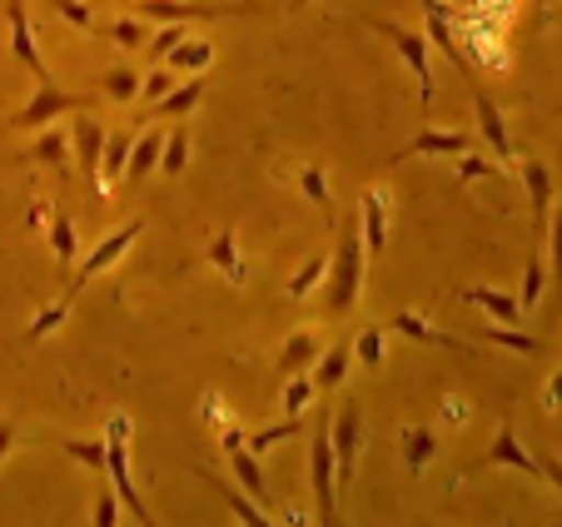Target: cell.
I'll list each match as a JSON object with an SVG mask.
<instances>
[{
	"instance_id": "obj_1",
	"label": "cell",
	"mask_w": 562,
	"mask_h": 527,
	"mask_svg": "<svg viewBox=\"0 0 562 527\" xmlns=\"http://www.w3.org/2000/svg\"><path fill=\"white\" fill-rule=\"evenodd\" d=\"M363 269H369V254H363V234H359V210L344 214L339 234H334V254L329 269H324V309L329 318H349L363 299Z\"/></svg>"
},
{
	"instance_id": "obj_2",
	"label": "cell",
	"mask_w": 562,
	"mask_h": 527,
	"mask_svg": "<svg viewBox=\"0 0 562 527\" xmlns=\"http://www.w3.org/2000/svg\"><path fill=\"white\" fill-rule=\"evenodd\" d=\"M130 433H135V423H130V413H110L105 423V478L110 487H115L120 507H125L135 523H155V513L145 507V497L135 493V483H130Z\"/></svg>"
},
{
	"instance_id": "obj_3",
	"label": "cell",
	"mask_w": 562,
	"mask_h": 527,
	"mask_svg": "<svg viewBox=\"0 0 562 527\" xmlns=\"http://www.w3.org/2000/svg\"><path fill=\"white\" fill-rule=\"evenodd\" d=\"M80 110H95V96H70L55 90V80H41L35 96L11 115V130H45L55 115H80Z\"/></svg>"
},
{
	"instance_id": "obj_4",
	"label": "cell",
	"mask_w": 562,
	"mask_h": 527,
	"mask_svg": "<svg viewBox=\"0 0 562 527\" xmlns=\"http://www.w3.org/2000/svg\"><path fill=\"white\" fill-rule=\"evenodd\" d=\"M308 483H314V507L318 523L334 527L339 523V483H334V448H329V423L314 428V444H308Z\"/></svg>"
},
{
	"instance_id": "obj_5",
	"label": "cell",
	"mask_w": 562,
	"mask_h": 527,
	"mask_svg": "<svg viewBox=\"0 0 562 527\" xmlns=\"http://www.w3.org/2000/svg\"><path fill=\"white\" fill-rule=\"evenodd\" d=\"M373 31H379L398 55H404V65L414 70V80H418V105L434 110V60H428V51H434V45L424 41V31H404V25H389V21H373Z\"/></svg>"
},
{
	"instance_id": "obj_6",
	"label": "cell",
	"mask_w": 562,
	"mask_h": 527,
	"mask_svg": "<svg viewBox=\"0 0 562 527\" xmlns=\"http://www.w3.org/2000/svg\"><path fill=\"white\" fill-rule=\"evenodd\" d=\"M483 468H513V473H528V478H538V483H552L558 487V463H538V458L522 448V438H518V428H513V418H503L498 423V433H493V448H488V458H483Z\"/></svg>"
},
{
	"instance_id": "obj_7",
	"label": "cell",
	"mask_w": 562,
	"mask_h": 527,
	"mask_svg": "<svg viewBox=\"0 0 562 527\" xmlns=\"http://www.w3.org/2000/svg\"><path fill=\"white\" fill-rule=\"evenodd\" d=\"M329 448H334V483L349 487L353 463H359V448H363V408L359 403H344L339 418L329 423Z\"/></svg>"
},
{
	"instance_id": "obj_8",
	"label": "cell",
	"mask_w": 562,
	"mask_h": 527,
	"mask_svg": "<svg viewBox=\"0 0 562 527\" xmlns=\"http://www.w3.org/2000/svg\"><path fill=\"white\" fill-rule=\"evenodd\" d=\"M255 5H210V0H135V15L139 21H155V25H190V21H224V15H245Z\"/></svg>"
},
{
	"instance_id": "obj_9",
	"label": "cell",
	"mask_w": 562,
	"mask_h": 527,
	"mask_svg": "<svg viewBox=\"0 0 562 527\" xmlns=\"http://www.w3.org/2000/svg\"><path fill=\"white\" fill-rule=\"evenodd\" d=\"M139 229H145V224H139V220H130V224H120L115 234H105V239H100L95 249H90L86 259H80V269H75V279H70V294H80V289H86L95 274H105V269H115V264L130 254V244H135V234H139Z\"/></svg>"
},
{
	"instance_id": "obj_10",
	"label": "cell",
	"mask_w": 562,
	"mask_h": 527,
	"mask_svg": "<svg viewBox=\"0 0 562 527\" xmlns=\"http://www.w3.org/2000/svg\"><path fill=\"white\" fill-rule=\"evenodd\" d=\"M100 145H105V125H100L90 110H80L75 115V165H80V175H86L90 194L95 200H105V180H100Z\"/></svg>"
},
{
	"instance_id": "obj_11",
	"label": "cell",
	"mask_w": 562,
	"mask_h": 527,
	"mask_svg": "<svg viewBox=\"0 0 562 527\" xmlns=\"http://www.w3.org/2000/svg\"><path fill=\"white\" fill-rule=\"evenodd\" d=\"M418 5H424V41L438 45V51H443L448 60H453L468 80H473V65H468L463 45H458V31H453V11H448L443 0H418Z\"/></svg>"
},
{
	"instance_id": "obj_12",
	"label": "cell",
	"mask_w": 562,
	"mask_h": 527,
	"mask_svg": "<svg viewBox=\"0 0 562 527\" xmlns=\"http://www.w3.org/2000/svg\"><path fill=\"white\" fill-rule=\"evenodd\" d=\"M5 21H11V55L35 70V85L50 80V65H45L41 45H35V31H31V15H25V0H5Z\"/></svg>"
},
{
	"instance_id": "obj_13",
	"label": "cell",
	"mask_w": 562,
	"mask_h": 527,
	"mask_svg": "<svg viewBox=\"0 0 562 527\" xmlns=\"http://www.w3.org/2000/svg\"><path fill=\"white\" fill-rule=\"evenodd\" d=\"M473 85V105H477V125H483V139H488V149H493V159L498 165H513V135H508V125H503V110H498V100L483 90L477 80H468Z\"/></svg>"
},
{
	"instance_id": "obj_14",
	"label": "cell",
	"mask_w": 562,
	"mask_h": 527,
	"mask_svg": "<svg viewBox=\"0 0 562 527\" xmlns=\"http://www.w3.org/2000/svg\"><path fill=\"white\" fill-rule=\"evenodd\" d=\"M359 234H363V254L369 259H379L389 249V204H383L379 190H369L359 200Z\"/></svg>"
},
{
	"instance_id": "obj_15",
	"label": "cell",
	"mask_w": 562,
	"mask_h": 527,
	"mask_svg": "<svg viewBox=\"0 0 562 527\" xmlns=\"http://www.w3.org/2000/svg\"><path fill=\"white\" fill-rule=\"evenodd\" d=\"M522 184H528L532 200V229H538V244L548 239V214H552V169L542 159H528L522 165Z\"/></svg>"
},
{
	"instance_id": "obj_16",
	"label": "cell",
	"mask_w": 562,
	"mask_h": 527,
	"mask_svg": "<svg viewBox=\"0 0 562 527\" xmlns=\"http://www.w3.org/2000/svg\"><path fill=\"white\" fill-rule=\"evenodd\" d=\"M159 149H165V130H139L130 139V159H125V184H145L159 169Z\"/></svg>"
},
{
	"instance_id": "obj_17",
	"label": "cell",
	"mask_w": 562,
	"mask_h": 527,
	"mask_svg": "<svg viewBox=\"0 0 562 527\" xmlns=\"http://www.w3.org/2000/svg\"><path fill=\"white\" fill-rule=\"evenodd\" d=\"M393 334H404V338H414V344H434V348H453V354H473V344L468 338H453V334H443V328H434V324H424V318L414 314V309H404V314H393Z\"/></svg>"
},
{
	"instance_id": "obj_18",
	"label": "cell",
	"mask_w": 562,
	"mask_h": 527,
	"mask_svg": "<svg viewBox=\"0 0 562 527\" xmlns=\"http://www.w3.org/2000/svg\"><path fill=\"white\" fill-rule=\"evenodd\" d=\"M458 299H463V304H473V309H483V314H488L493 324H518V318H522L518 299L503 294V289H488V284H468V289H458Z\"/></svg>"
},
{
	"instance_id": "obj_19",
	"label": "cell",
	"mask_w": 562,
	"mask_h": 527,
	"mask_svg": "<svg viewBox=\"0 0 562 527\" xmlns=\"http://www.w3.org/2000/svg\"><path fill=\"white\" fill-rule=\"evenodd\" d=\"M349 363H353V348L349 344H334V348H318L314 369H308V379H314V393H334L344 379H349Z\"/></svg>"
},
{
	"instance_id": "obj_20",
	"label": "cell",
	"mask_w": 562,
	"mask_h": 527,
	"mask_svg": "<svg viewBox=\"0 0 562 527\" xmlns=\"http://www.w3.org/2000/svg\"><path fill=\"white\" fill-rule=\"evenodd\" d=\"M318 334L314 328H299V334H289V344H284V354L274 359V379H289V373H308L314 369V359H318Z\"/></svg>"
},
{
	"instance_id": "obj_21",
	"label": "cell",
	"mask_w": 562,
	"mask_h": 527,
	"mask_svg": "<svg viewBox=\"0 0 562 527\" xmlns=\"http://www.w3.org/2000/svg\"><path fill=\"white\" fill-rule=\"evenodd\" d=\"M224 458H229L234 473H239V487H245V493L255 497V503L269 513V507H274V493H269V483H265V468H259V453H249V448L239 444V448H229Z\"/></svg>"
},
{
	"instance_id": "obj_22",
	"label": "cell",
	"mask_w": 562,
	"mask_h": 527,
	"mask_svg": "<svg viewBox=\"0 0 562 527\" xmlns=\"http://www.w3.org/2000/svg\"><path fill=\"white\" fill-rule=\"evenodd\" d=\"M204 90H210V80L194 75V80H184V85H170V96H159L149 110H155V120H180V115H190V110L200 105Z\"/></svg>"
},
{
	"instance_id": "obj_23",
	"label": "cell",
	"mask_w": 562,
	"mask_h": 527,
	"mask_svg": "<svg viewBox=\"0 0 562 527\" xmlns=\"http://www.w3.org/2000/svg\"><path fill=\"white\" fill-rule=\"evenodd\" d=\"M463 149H473V135H468V130H424V135H418L414 145L404 149V155H393V159H414V155H463Z\"/></svg>"
},
{
	"instance_id": "obj_24",
	"label": "cell",
	"mask_w": 562,
	"mask_h": 527,
	"mask_svg": "<svg viewBox=\"0 0 562 527\" xmlns=\"http://www.w3.org/2000/svg\"><path fill=\"white\" fill-rule=\"evenodd\" d=\"M25 159L60 169V180H70V130H45V135L25 149Z\"/></svg>"
},
{
	"instance_id": "obj_25",
	"label": "cell",
	"mask_w": 562,
	"mask_h": 527,
	"mask_svg": "<svg viewBox=\"0 0 562 527\" xmlns=\"http://www.w3.org/2000/svg\"><path fill=\"white\" fill-rule=\"evenodd\" d=\"M130 130H105V145H100V180H105V190H115L120 180H125V159H130Z\"/></svg>"
},
{
	"instance_id": "obj_26",
	"label": "cell",
	"mask_w": 562,
	"mask_h": 527,
	"mask_svg": "<svg viewBox=\"0 0 562 527\" xmlns=\"http://www.w3.org/2000/svg\"><path fill=\"white\" fill-rule=\"evenodd\" d=\"M165 65L170 70H194V75H204L214 65V45L204 41V35H184L180 45H175L170 55H165Z\"/></svg>"
},
{
	"instance_id": "obj_27",
	"label": "cell",
	"mask_w": 562,
	"mask_h": 527,
	"mask_svg": "<svg viewBox=\"0 0 562 527\" xmlns=\"http://www.w3.org/2000/svg\"><path fill=\"white\" fill-rule=\"evenodd\" d=\"M438 458V433L434 428H424V423H414V428H404V463H408V473H424L428 463Z\"/></svg>"
},
{
	"instance_id": "obj_28",
	"label": "cell",
	"mask_w": 562,
	"mask_h": 527,
	"mask_svg": "<svg viewBox=\"0 0 562 527\" xmlns=\"http://www.w3.org/2000/svg\"><path fill=\"white\" fill-rule=\"evenodd\" d=\"M200 478H204V483H214V487H220V493H224V503L234 507V517H239V523H249V527H269V513L255 503V497L245 493V487L220 483V478H214V473H204V468H200Z\"/></svg>"
},
{
	"instance_id": "obj_29",
	"label": "cell",
	"mask_w": 562,
	"mask_h": 527,
	"mask_svg": "<svg viewBox=\"0 0 562 527\" xmlns=\"http://www.w3.org/2000/svg\"><path fill=\"white\" fill-rule=\"evenodd\" d=\"M204 259H210L234 289L245 284V259H239V249H234V234H229V229L214 234V239H210V254H204Z\"/></svg>"
},
{
	"instance_id": "obj_30",
	"label": "cell",
	"mask_w": 562,
	"mask_h": 527,
	"mask_svg": "<svg viewBox=\"0 0 562 527\" xmlns=\"http://www.w3.org/2000/svg\"><path fill=\"white\" fill-rule=\"evenodd\" d=\"M45 224H50V249H55V259H60V269H75V244H80V234H75L70 210H60V204H55Z\"/></svg>"
},
{
	"instance_id": "obj_31",
	"label": "cell",
	"mask_w": 562,
	"mask_h": 527,
	"mask_svg": "<svg viewBox=\"0 0 562 527\" xmlns=\"http://www.w3.org/2000/svg\"><path fill=\"white\" fill-rule=\"evenodd\" d=\"M184 165H190V125H175V130H165L159 169H165V175H184Z\"/></svg>"
},
{
	"instance_id": "obj_32",
	"label": "cell",
	"mask_w": 562,
	"mask_h": 527,
	"mask_svg": "<svg viewBox=\"0 0 562 527\" xmlns=\"http://www.w3.org/2000/svg\"><path fill=\"white\" fill-rule=\"evenodd\" d=\"M294 433H304V418H284V423H265L259 433H245V448L249 453H269L274 444H284V438H294Z\"/></svg>"
},
{
	"instance_id": "obj_33",
	"label": "cell",
	"mask_w": 562,
	"mask_h": 527,
	"mask_svg": "<svg viewBox=\"0 0 562 527\" xmlns=\"http://www.w3.org/2000/svg\"><path fill=\"white\" fill-rule=\"evenodd\" d=\"M100 90H105V100H115V105H130V100L139 96V75L130 70V65H115V70L100 75Z\"/></svg>"
},
{
	"instance_id": "obj_34",
	"label": "cell",
	"mask_w": 562,
	"mask_h": 527,
	"mask_svg": "<svg viewBox=\"0 0 562 527\" xmlns=\"http://www.w3.org/2000/svg\"><path fill=\"white\" fill-rule=\"evenodd\" d=\"M383 338H389V328L383 324H369V328H359V338H353V359L363 363V369H383Z\"/></svg>"
},
{
	"instance_id": "obj_35",
	"label": "cell",
	"mask_w": 562,
	"mask_h": 527,
	"mask_svg": "<svg viewBox=\"0 0 562 527\" xmlns=\"http://www.w3.org/2000/svg\"><path fill=\"white\" fill-rule=\"evenodd\" d=\"M542 289H548V264H542V244H538V249H532V259H528V279H522V299H518V309H522V314L542 304Z\"/></svg>"
},
{
	"instance_id": "obj_36",
	"label": "cell",
	"mask_w": 562,
	"mask_h": 527,
	"mask_svg": "<svg viewBox=\"0 0 562 527\" xmlns=\"http://www.w3.org/2000/svg\"><path fill=\"white\" fill-rule=\"evenodd\" d=\"M314 379L308 373H289L284 379V418H304V408L314 403Z\"/></svg>"
},
{
	"instance_id": "obj_37",
	"label": "cell",
	"mask_w": 562,
	"mask_h": 527,
	"mask_svg": "<svg viewBox=\"0 0 562 527\" xmlns=\"http://www.w3.org/2000/svg\"><path fill=\"white\" fill-rule=\"evenodd\" d=\"M483 344H498V348H513V354H542V344L532 334H522L518 324H498V328H488V334H483Z\"/></svg>"
},
{
	"instance_id": "obj_38",
	"label": "cell",
	"mask_w": 562,
	"mask_h": 527,
	"mask_svg": "<svg viewBox=\"0 0 562 527\" xmlns=\"http://www.w3.org/2000/svg\"><path fill=\"white\" fill-rule=\"evenodd\" d=\"M70 309H75V294H65V299H60V304H50V309H45V314H41V318H35V324H31V328H25V334H21V344H35V338L55 334V328H60V324H65V318H70Z\"/></svg>"
},
{
	"instance_id": "obj_39",
	"label": "cell",
	"mask_w": 562,
	"mask_h": 527,
	"mask_svg": "<svg viewBox=\"0 0 562 527\" xmlns=\"http://www.w3.org/2000/svg\"><path fill=\"white\" fill-rule=\"evenodd\" d=\"M324 269H329V254H314V259L299 269L294 279H289V299H308L318 284H324Z\"/></svg>"
},
{
	"instance_id": "obj_40",
	"label": "cell",
	"mask_w": 562,
	"mask_h": 527,
	"mask_svg": "<svg viewBox=\"0 0 562 527\" xmlns=\"http://www.w3.org/2000/svg\"><path fill=\"white\" fill-rule=\"evenodd\" d=\"M299 190H304L308 200H314L318 210H324V214L334 220V194H329V180H324V169H314V165L299 169Z\"/></svg>"
},
{
	"instance_id": "obj_41",
	"label": "cell",
	"mask_w": 562,
	"mask_h": 527,
	"mask_svg": "<svg viewBox=\"0 0 562 527\" xmlns=\"http://www.w3.org/2000/svg\"><path fill=\"white\" fill-rule=\"evenodd\" d=\"M65 458L86 468V473H105V438H90V444H60Z\"/></svg>"
},
{
	"instance_id": "obj_42",
	"label": "cell",
	"mask_w": 562,
	"mask_h": 527,
	"mask_svg": "<svg viewBox=\"0 0 562 527\" xmlns=\"http://www.w3.org/2000/svg\"><path fill=\"white\" fill-rule=\"evenodd\" d=\"M453 159H458V180H498L503 175L498 159H483V155H473V149H463V155H453Z\"/></svg>"
},
{
	"instance_id": "obj_43",
	"label": "cell",
	"mask_w": 562,
	"mask_h": 527,
	"mask_svg": "<svg viewBox=\"0 0 562 527\" xmlns=\"http://www.w3.org/2000/svg\"><path fill=\"white\" fill-rule=\"evenodd\" d=\"M184 35H190V25H180V21H170V25H159V35H155V41H145V55H149V60H165V55H170L175 51V45H180L184 41Z\"/></svg>"
},
{
	"instance_id": "obj_44",
	"label": "cell",
	"mask_w": 562,
	"mask_h": 527,
	"mask_svg": "<svg viewBox=\"0 0 562 527\" xmlns=\"http://www.w3.org/2000/svg\"><path fill=\"white\" fill-rule=\"evenodd\" d=\"M110 41H115L120 51H145L149 31L139 21H115V25H110Z\"/></svg>"
},
{
	"instance_id": "obj_45",
	"label": "cell",
	"mask_w": 562,
	"mask_h": 527,
	"mask_svg": "<svg viewBox=\"0 0 562 527\" xmlns=\"http://www.w3.org/2000/svg\"><path fill=\"white\" fill-rule=\"evenodd\" d=\"M170 85H175V70H149V75H139V96L135 100L155 105L159 96H170Z\"/></svg>"
},
{
	"instance_id": "obj_46",
	"label": "cell",
	"mask_w": 562,
	"mask_h": 527,
	"mask_svg": "<svg viewBox=\"0 0 562 527\" xmlns=\"http://www.w3.org/2000/svg\"><path fill=\"white\" fill-rule=\"evenodd\" d=\"M120 513H125V507H120L115 487H100V497H95V513H90V523H95V527H115V523H120Z\"/></svg>"
},
{
	"instance_id": "obj_47",
	"label": "cell",
	"mask_w": 562,
	"mask_h": 527,
	"mask_svg": "<svg viewBox=\"0 0 562 527\" xmlns=\"http://www.w3.org/2000/svg\"><path fill=\"white\" fill-rule=\"evenodd\" d=\"M50 5H55V11H60L70 25H80V31H90V25H95V15H90L86 0H50Z\"/></svg>"
},
{
	"instance_id": "obj_48",
	"label": "cell",
	"mask_w": 562,
	"mask_h": 527,
	"mask_svg": "<svg viewBox=\"0 0 562 527\" xmlns=\"http://www.w3.org/2000/svg\"><path fill=\"white\" fill-rule=\"evenodd\" d=\"M15 453V423L11 418H0V463Z\"/></svg>"
},
{
	"instance_id": "obj_49",
	"label": "cell",
	"mask_w": 562,
	"mask_h": 527,
	"mask_svg": "<svg viewBox=\"0 0 562 527\" xmlns=\"http://www.w3.org/2000/svg\"><path fill=\"white\" fill-rule=\"evenodd\" d=\"M558 383H562V379H558V373H552V379H548V393H542V403H548L552 413H558Z\"/></svg>"
},
{
	"instance_id": "obj_50",
	"label": "cell",
	"mask_w": 562,
	"mask_h": 527,
	"mask_svg": "<svg viewBox=\"0 0 562 527\" xmlns=\"http://www.w3.org/2000/svg\"><path fill=\"white\" fill-rule=\"evenodd\" d=\"M45 220H50V210H45V204H35V210H31V229H41Z\"/></svg>"
}]
</instances>
